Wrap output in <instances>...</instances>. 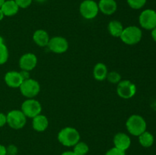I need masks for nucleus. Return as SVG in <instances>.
Segmentation results:
<instances>
[{
  "label": "nucleus",
  "mask_w": 156,
  "mask_h": 155,
  "mask_svg": "<svg viewBox=\"0 0 156 155\" xmlns=\"http://www.w3.org/2000/svg\"><path fill=\"white\" fill-rule=\"evenodd\" d=\"M61 155H76L74 153V152L72 151V150H67V151H64L63 153H61Z\"/></svg>",
  "instance_id": "31"
},
{
  "label": "nucleus",
  "mask_w": 156,
  "mask_h": 155,
  "mask_svg": "<svg viewBox=\"0 0 156 155\" xmlns=\"http://www.w3.org/2000/svg\"><path fill=\"white\" fill-rule=\"evenodd\" d=\"M108 73V68L103 62L95 64L93 68V77L98 81H102L106 79Z\"/></svg>",
  "instance_id": "18"
},
{
  "label": "nucleus",
  "mask_w": 156,
  "mask_h": 155,
  "mask_svg": "<svg viewBox=\"0 0 156 155\" xmlns=\"http://www.w3.org/2000/svg\"><path fill=\"white\" fill-rule=\"evenodd\" d=\"M69 42L65 37L59 36H53L50 38L47 45L49 50L56 54H62L68 50Z\"/></svg>",
  "instance_id": "10"
},
{
  "label": "nucleus",
  "mask_w": 156,
  "mask_h": 155,
  "mask_svg": "<svg viewBox=\"0 0 156 155\" xmlns=\"http://www.w3.org/2000/svg\"><path fill=\"white\" fill-rule=\"evenodd\" d=\"M79 12L82 18L85 19H94L99 13L98 2H96L94 0H84L79 5Z\"/></svg>",
  "instance_id": "6"
},
{
  "label": "nucleus",
  "mask_w": 156,
  "mask_h": 155,
  "mask_svg": "<svg viewBox=\"0 0 156 155\" xmlns=\"http://www.w3.org/2000/svg\"><path fill=\"white\" fill-rule=\"evenodd\" d=\"M73 152L76 155H86L89 151V146L83 141H79L73 146Z\"/></svg>",
  "instance_id": "22"
},
{
  "label": "nucleus",
  "mask_w": 156,
  "mask_h": 155,
  "mask_svg": "<svg viewBox=\"0 0 156 155\" xmlns=\"http://www.w3.org/2000/svg\"><path fill=\"white\" fill-rule=\"evenodd\" d=\"M5 2V0H0V8L2 7V5Z\"/></svg>",
  "instance_id": "34"
},
{
  "label": "nucleus",
  "mask_w": 156,
  "mask_h": 155,
  "mask_svg": "<svg viewBox=\"0 0 156 155\" xmlns=\"http://www.w3.org/2000/svg\"><path fill=\"white\" fill-rule=\"evenodd\" d=\"M18 152V149L15 144H9L8 147H6V153H7V155H17Z\"/></svg>",
  "instance_id": "27"
},
{
  "label": "nucleus",
  "mask_w": 156,
  "mask_h": 155,
  "mask_svg": "<svg viewBox=\"0 0 156 155\" xmlns=\"http://www.w3.org/2000/svg\"><path fill=\"white\" fill-rule=\"evenodd\" d=\"M3 14L6 17H12L16 15L19 11V7L15 0H5L2 7L0 8Z\"/></svg>",
  "instance_id": "17"
},
{
  "label": "nucleus",
  "mask_w": 156,
  "mask_h": 155,
  "mask_svg": "<svg viewBox=\"0 0 156 155\" xmlns=\"http://www.w3.org/2000/svg\"><path fill=\"white\" fill-rule=\"evenodd\" d=\"M136 93V86L129 80H121L117 86V94L120 98L130 99Z\"/></svg>",
  "instance_id": "8"
},
{
  "label": "nucleus",
  "mask_w": 156,
  "mask_h": 155,
  "mask_svg": "<svg viewBox=\"0 0 156 155\" xmlns=\"http://www.w3.org/2000/svg\"><path fill=\"white\" fill-rule=\"evenodd\" d=\"M19 89L21 94L27 99L35 98L41 91V84L37 80L29 78L23 81Z\"/></svg>",
  "instance_id": "4"
},
{
  "label": "nucleus",
  "mask_w": 156,
  "mask_h": 155,
  "mask_svg": "<svg viewBox=\"0 0 156 155\" xmlns=\"http://www.w3.org/2000/svg\"><path fill=\"white\" fill-rule=\"evenodd\" d=\"M121 74L117 71H108V75H107L106 78V79L110 83L114 84H117L121 81Z\"/></svg>",
  "instance_id": "23"
},
{
  "label": "nucleus",
  "mask_w": 156,
  "mask_h": 155,
  "mask_svg": "<svg viewBox=\"0 0 156 155\" xmlns=\"http://www.w3.org/2000/svg\"><path fill=\"white\" fill-rule=\"evenodd\" d=\"M146 1L147 0H126L128 5L135 10H139L144 7L146 4Z\"/></svg>",
  "instance_id": "24"
},
{
  "label": "nucleus",
  "mask_w": 156,
  "mask_h": 155,
  "mask_svg": "<svg viewBox=\"0 0 156 155\" xmlns=\"http://www.w3.org/2000/svg\"><path fill=\"white\" fill-rule=\"evenodd\" d=\"M4 81L6 85L12 88H19L24 78L20 71H9L5 74Z\"/></svg>",
  "instance_id": "12"
},
{
  "label": "nucleus",
  "mask_w": 156,
  "mask_h": 155,
  "mask_svg": "<svg viewBox=\"0 0 156 155\" xmlns=\"http://www.w3.org/2000/svg\"><path fill=\"white\" fill-rule=\"evenodd\" d=\"M4 17H5L4 14H3V12H2V9H0V21H1L2 20H3Z\"/></svg>",
  "instance_id": "32"
},
{
  "label": "nucleus",
  "mask_w": 156,
  "mask_h": 155,
  "mask_svg": "<svg viewBox=\"0 0 156 155\" xmlns=\"http://www.w3.org/2000/svg\"><path fill=\"white\" fill-rule=\"evenodd\" d=\"M108 29L111 36L114 37H120L123 33L124 27L120 21L117 20H112L108 24Z\"/></svg>",
  "instance_id": "19"
},
{
  "label": "nucleus",
  "mask_w": 156,
  "mask_h": 155,
  "mask_svg": "<svg viewBox=\"0 0 156 155\" xmlns=\"http://www.w3.org/2000/svg\"><path fill=\"white\" fill-rule=\"evenodd\" d=\"M9 58V53L8 47L3 42V39L0 36V65L6 63Z\"/></svg>",
  "instance_id": "21"
},
{
  "label": "nucleus",
  "mask_w": 156,
  "mask_h": 155,
  "mask_svg": "<svg viewBox=\"0 0 156 155\" xmlns=\"http://www.w3.org/2000/svg\"><path fill=\"white\" fill-rule=\"evenodd\" d=\"M33 0H15L19 9H27L31 5Z\"/></svg>",
  "instance_id": "25"
},
{
  "label": "nucleus",
  "mask_w": 156,
  "mask_h": 155,
  "mask_svg": "<svg viewBox=\"0 0 156 155\" xmlns=\"http://www.w3.org/2000/svg\"><path fill=\"white\" fill-rule=\"evenodd\" d=\"M146 122L143 116L137 114L131 115L126 122L128 132L133 136H139L146 131Z\"/></svg>",
  "instance_id": "2"
},
{
  "label": "nucleus",
  "mask_w": 156,
  "mask_h": 155,
  "mask_svg": "<svg viewBox=\"0 0 156 155\" xmlns=\"http://www.w3.org/2000/svg\"><path fill=\"white\" fill-rule=\"evenodd\" d=\"M49 126L48 118L45 115L39 114L32 119V128L37 132H43L47 129Z\"/></svg>",
  "instance_id": "16"
},
{
  "label": "nucleus",
  "mask_w": 156,
  "mask_h": 155,
  "mask_svg": "<svg viewBox=\"0 0 156 155\" xmlns=\"http://www.w3.org/2000/svg\"><path fill=\"white\" fill-rule=\"evenodd\" d=\"M143 37V32L140 27L136 26H128L124 27L120 40L126 45H136L141 41Z\"/></svg>",
  "instance_id": "3"
},
{
  "label": "nucleus",
  "mask_w": 156,
  "mask_h": 155,
  "mask_svg": "<svg viewBox=\"0 0 156 155\" xmlns=\"http://www.w3.org/2000/svg\"><path fill=\"white\" fill-rule=\"evenodd\" d=\"M99 12L105 15H111L116 12L117 9V3L116 0H99Z\"/></svg>",
  "instance_id": "14"
},
{
  "label": "nucleus",
  "mask_w": 156,
  "mask_h": 155,
  "mask_svg": "<svg viewBox=\"0 0 156 155\" xmlns=\"http://www.w3.org/2000/svg\"><path fill=\"white\" fill-rule=\"evenodd\" d=\"M139 22L145 30H153L156 27V12L153 9H145L140 13Z\"/></svg>",
  "instance_id": "9"
},
{
  "label": "nucleus",
  "mask_w": 156,
  "mask_h": 155,
  "mask_svg": "<svg viewBox=\"0 0 156 155\" xmlns=\"http://www.w3.org/2000/svg\"><path fill=\"white\" fill-rule=\"evenodd\" d=\"M5 124H7L6 114L3 113V112H0V128H2Z\"/></svg>",
  "instance_id": "28"
},
{
  "label": "nucleus",
  "mask_w": 156,
  "mask_h": 155,
  "mask_svg": "<svg viewBox=\"0 0 156 155\" xmlns=\"http://www.w3.org/2000/svg\"><path fill=\"white\" fill-rule=\"evenodd\" d=\"M105 155H126V151L120 150L117 147H114L112 148L109 149L108 151L105 153Z\"/></svg>",
  "instance_id": "26"
},
{
  "label": "nucleus",
  "mask_w": 156,
  "mask_h": 155,
  "mask_svg": "<svg viewBox=\"0 0 156 155\" xmlns=\"http://www.w3.org/2000/svg\"><path fill=\"white\" fill-rule=\"evenodd\" d=\"M32 39L34 43L40 47L47 46L50 41V36L49 33L43 29H38L35 30L32 36Z\"/></svg>",
  "instance_id": "15"
},
{
  "label": "nucleus",
  "mask_w": 156,
  "mask_h": 155,
  "mask_svg": "<svg viewBox=\"0 0 156 155\" xmlns=\"http://www.w3.org/2000/svg\"><path fill=\"white\" fill-rule=\"evenodd\" d=\"M7 124L12 129L18 130L25 126L27 123V117L21 109H13L6 114Z\"/></svg>",
  "instance_id": "5"
},
{
  "label": "nucleus",
  "mask_w": 156,
  "mask_h": 155,
  "mask_svg": "<svg viewBox=\"0 0 156 155\" xmlns=\"http://www.w3.org/2000/svg\"><path fill=\"white\" fill-rule=\"evenodd\" d=\"M114 147L120 150L126 151L131 145V138L127 134L124 132H117L113 139Z\"/></svg>",
  "instance_id": "13"
},
{
  "label": "nucleus",
  "mask_w": 156,
  "mask_h": 155,
  "mask_svg": "<svg viewBox=\"0 0 156 155\" xmlns=\"http://www.w3.org/2000/svg\"><path fill=\"white\" fill-rule=\"evenodd\" d=\"M0 155H7L6 153V147L0 144Z\"/></svg>",
  "instance_id": "29"
},
{
  "label": "nucleus",
  "mask_w": 156,
  "mask_h": 155,
  "mask_svg": "<svg viewBox=\"0 0 156 155\" xmlns=\"http://www.w3.org/2000/svg\"><path fill=\"white\" fill-rule=\"evenodd\" d=\"M152 37L153 39V40L156 43V27L153 30H152Z\"/></svg>",
  "instance_id": "30"
},
{
  "label": "nucleus",
  "mask_w": 156,
  "mask_h": 155,
  "mask_svg": "<svg viewBox=\"0 0 156 155\" xmlns=\"http://www.w3.org/2000/svg\"><path fill=\"white\" fill-rule=\"evenodd\" d=\"M18 64L21 70L30 71L37 65V57L33 53H26L20 57Z\"/></svg>",
  "instance_id": "11"
},
{
  "label": "nucleus",
  "mask_w": 156,
  "mask_h": 155,
  "mask_svg": "<svg viewBox=\"0 0 156 155\" xmlns=\"http://www.w3.org/2000/svg\"></svg>",
  "instance_id": "35"
},
{
  "label": "nucleus",
  "mask_w": 156,
  "mask_h": 155,
  "mask_svg": "<svg viewBox=\"0 0 156 155\" xmlns=\"http://www.w3.org/2000/svg\"><path fill=\"white\" fill-rule=\"evenodd\" d=\"M139 142L141 144V146L144 147H150L154 144V138L153 135L150 133L148 131H145L143 133L139 135Z\"/></svg>",
  "instance_id": "20"
},
{
  "label": "nucleus",
  "mask_w": 156,
  "mask_h": 155,
  "mask_svg": "<svg viewBox=\"0 0 156 155\" xmlns=\"http://www.w3.org/2000/svg\"><path fill=\"white\" fill-rule=\"evenodd\" d=\"M21 110L26 115L27 118L33 119L42 112L41 103L34 98L27 99L22 103Z\"/></svg>",
  "instance_id": "7"
},
{
  "label": "nucleus",
  "mask_w": 156,
  "mask_h": 155,
  "mask_svg": "<svg viewBox=\"0 0 156 155\" xmlns=\"http://www.w3.org/2000/svg\"><path fill=\"white\" fill-rule=\"evenodd\" d=\"M35 1L37 2H39V3H44V2H45L47 0H35Z\"/></svg>",
  "instance_id": "33"
},
{
  "label": "nucleus",
  "mask_w": 156,
  "mask_h": 155,
  "mask_svg": "<svg viewBox=\"0 0 156 155\" xmlns=\"http://www.w3.org/2000/svg\"><path fill=\"white\" fill-rule=\"evenodd\" d=\"M80 134L79 131L73 127L66 126L59 132L57 139L61 144L65 147H73L80 141Z\"/></svg>",
  "instance_id": "1"
}]
</instances>
